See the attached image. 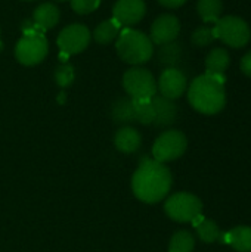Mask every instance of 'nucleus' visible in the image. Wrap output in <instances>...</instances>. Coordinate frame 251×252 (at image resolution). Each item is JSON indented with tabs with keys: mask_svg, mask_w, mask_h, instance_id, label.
Segmentation results:
<instances>
[{
	"mask_svg": "<svg viewBox=\"0 0 251 252\" xmlns=\"http://www.w3.org/2000/svg\"><path fill=\"white\" fill-rule=\"evenodd\" d=\"M172 188L170 170L149 157H142L138 170L132 177L135 196L146 204L160 202L167 196Z\"/></svg>",
	"mask_w": 251,
	"mask_h": 252,
	"instance_id": "obj_1",
	"label": "nucleus"
},
{
	"mask_svg": "<svg viewBox=\"0 0 251 252\" xmlns=\"http://www.w3.org/2000/svg\"><path fill=\"white\" fill-rule=\"evenodd\" d=\"M188 100L194 109L201 114L213 115L220 112L226 103L225 74L223 75H200L188 89Z\"/></svg>",
	"mask_w": 251,
	"mask_h": 252,
	"instance_id": "obj_2",
	"label": "nucleus"
},
{
	"mask_svg": "<svg viewBox=\"0 0 251 252\" xmlns=\"http://www.w3.org/2000/svg\"><path fill=\"white\" fill-rule=\"evenodd\" d=\"M115 49L118 56L130 65H142L154 55V44L151 38L142 31L133 28H126L118 34Z\"/></svg>",
	"mask_w": 251,
	"mask_h": 252,
	"instance_id": "obj_3",
	"label": "nucleus"
},
{
	"mask_svg": "<svg viewBox=\"0 0 251 252\" xmlns=\"http://www.w3.org/2000/svg\"><path fill=\"white\" fill-rule=\"evenodd\" d=\"M215 35L222 40L226 46L240 49L244 47L251 38V30L249 24L238 16H223L215 24Z\"/></svg>",
	"mask_w": 251,
	"mask_h": 252,
	"instance_id": "obj_4",
	"label": "nucleus"
},
{
	"mask_svg": "<svg viewBox=\"0 0 251 252\" xmlns=\"http://www.w3.org/2000/svg\"><path fill=\"white\" fill-rule=\"evenodd\" d=\"M166 214L178 223H192L203 213L201 201L186 192H179L167 198L164 204Z\"/></svg>",
	"mask_w": 251,
	"mask_h": 252,
	"instance_id": "obj_5",
	"label": "nucleus"
},
{
	"mask_svg": "<svg viewBox=\"0 0 251 252\" xmlns=\"http://www.w3.org/2000/svg\"><path fill=\"white\" fill-rule=\"evenodd\" d=\"M47 40L43 32L34 31L24 34L15 47V56L19 63L25 66H33L40 63L47 55Z\"/></svg>",
	"mask_w": 251,
	"mask_h": 252,
	"instance_id": "obj_6",
	"label": "nucleus"
},
{
	"mask_svg": "<svg viewBox=\"0 0 251 252\" xmlns=\"http://www.w3.org/2000/svg\"><path fill=\"white\" fill-rule=\"evenodd\" d=\"M123 87L130 99H152L157 93V81L154 75L141 66L126 71L123 75Z\"/></svg>",
	"mask_w": 251,
	"mask_h": 252,
	"instance_id": "obj_7",
	"label": "nucleus"
},
{
	"mask_svg": "<svg viewBox=\"0 0 251 252\" xmlns=\"http://www.w3.org/2000/svg\"><path fill=\"white\" fill-rule=\"evenodd\" d=\"M188 142L182 131L167 130L155 140L152 146V158L161 164L178 159L186 151Z\"/></svg>",
	"mask_w": 251,
	"mask_h": 252,
	"instance_id": "obj_8",
	"label": "nucleus"
},
{
	"mask_svg": "<svg viewBox=\"0 0 251 252\" xmlns=\"http://www.w3.org/2000/svg\"><path fill=\"white\" fill-rule=\"evenodd\" d=\"M56 43L61 53H65L68 56L77 55L89 46L90 31L81 24H71L59 32Z\"/></svg>",
	"mask_w": 251,
	"mask_h": 252,
	"instance_id": "obj_9",
	"label": "nucleus"
},
{
	"mask_svg": "<svg viewBox=\"0 0 251 252\" xmlns=\"http://www.w3.org/2000/svg\"><path fill=\"white\" fill-rule=\"evenodd\" d=\"M180 32V22L175 15L164 13L160 15L151 25V41L152 44L163 46L167 43H173Z\"/></svg>",
	"mask_w": 251,
	"mask_h": 252,
	"instance_id": "obj_10",
	"label": "nucleus"
},
{
	"mask_svg": "<svg viewBox=\"0 0 251 252\" xmlns=\"http://www.w3.org/2000/svg\"><path fill=\"white\" fill-rule=\"evenodd\" d=\"M157 89L160 90L161 96H164L170 100H175L185 93L186 77L176 66L175 68H166L160 75Z\"/></svg>",
	"mask_w": 251,
	"mask_h": 252,
	"instance_id": "obj_11",
	"label": "nucleus"
},
{
	"mask_svg": "<svg viewBox=\"0 0 251 252\" xmlns=\"http://www.w3.org/2000/svg\"><path fill=\"white\" fill-rule=\"evenodd\" d=\"M146 4L143 0H117L112 7V18L126 27H132L145 16Z\"/></svg>",
	"mask_w": 251,
	"mask_h": 252,
	"instance_id": "obj_12",
	"label": "nucleus"
},
{
	"mask_svg": "<svg viewBox=\"0 0 251 252\" xmlns=\"http://www.w3.org/2000/svg\"><path fill=\"white\" fill-rule=\"evenodd\" d=\"M152 105L155 109V120L152 124H155V127H169L175 123L178 115V108L173 103V100L155 94L152 97Z\"/></svg>",
	"mask_w": 251,
	"mask_h": 252,
	"instance_id": "obj_13",
	"label": "nucleus"
},
{
	"mask_svg": "<svg viewBox=\"0 0 251 252\" xmlns=\"http://www.w3.org/2000/svg\"><path fill=\"white\" fill-rule=\"evenodd\" d=\"M59 9L53 3H41L36 7L31 21L37 27L38 31L44 32L50 28H53L59 22Z\"/></svg>",
	"mask_w": 251,
	"mask_h": 252,
	"instance_id": "obj_14",
	"label": "nucleus"
},
{
	"mask_svg": "<svg viewBox=\"0 0 251 252\" xmlns=\"http://www.w3.org/2000/svg\"><path fill=\"white\" fill-rule=\"evenodd\" d=\"M142 143V137L139 134V131L130 126H124L121 127L114 137V145L115 148L123 152V154H133L141 148Z\"/></svg>",
	"mask_w": 251,
	"mask_h": 252,
	"instance_id": "obj_15",
	"label": "nucleus"
},
{
	"mask_svg": "<svg viewBox=\"0 0 251 252\" xmlns=\"http://www.w3.org/2000/svg\"><path fill=\"white\" fill-rule=\"evenodd\" d=\"M220 241L238 252H251V227L238 226L228 233L220 235Z\"/></svg>",
	"mask_w": 251,
	"mask_h": 252,
	"instance_id": "obj_16",
	"label": "nucleus"
},
{
	"mask_svg": "<svg viewBox=\"0 0 251 252\" xmlns=\"http://www.w3.org/2000/svg\"><path fill=\"white\" fill-rule=\"evenodd\" d=\"M231 62V56L226 49L216 47L206 58V69L209 75H223Z\"/></svg>",
	"mask_w": 251,
	"mask_h": 252,
	"instance_id": "obj_17",
	"label": "nucleus"
},
{
	"mask_svg": "<svg viewBox=\"0 0 251 252\" xmlns=\"http://www.w3.org/2000/svg\"><path fill=\"white\" fill-rule=\"evenodd\" d=\"M120 24L112 18V19H107L102 21L93 31V38L96 43L99 44H108L112 40H115L118 37L120 32Z\"/></svg>",
	"mask_w": 251,
	"mask_h": 252,
	"instance_id": "obj_18",
	"label": "nucleus"
},
{
	"mask_svg": "<svg viewBox=\"0 0 251 252\" xmlns=\"http://www.w3.org/2000/svg\"><path fill=\"white\" fill-rule=\"evenodd\" d=\"M111 117L118 124H127V123L135 121L132 99H129V97L117 99L111 106Z\"/></svg>",
	"mask_w": 251,
	"mask_h": 252,
	"instance_id": "obj_19",
	"label": "nucleus"
},
{
	"mask_svg": "<svg viewBox=\"0 0 251 252\" xmlns=\"http://www.w3.org/2000/svg\"><path fill=\"white\" fill-rule=\"evenodd\" d=\"M133 102V115L135 121L141 124H152L155 120V109L152 105V99H132Z\"/></svg>",
	"mask_w": 251,
	"mask_h": 252,
	"instance_id": "obj_20",
	"label": "nucleus"
},
{
	"mask_svg": "<svg viewBox=\"0 0 251 252\" xmlns=\"http://www.w3.org/2000/svg\"><path fill=\"white\" fill-rule=\"evenodd\" d=\"M223 9L222 0H198L197 10L204 22H217Z\"/></svg>",
	"mask_w": 251,
	"mask_h": 252,
	"instance_id": "obj_21",
	"label": "nucleus"
},
{
	"mask_svg": "<svg viewBox=\"0 0 251 252\" xmlns=\"http://www.w3.org/2000/svg\"><path fill=\"white\" fill-rule=\"evenodd\" d=\"M195 247V238L188 230H180L173 235L169 244V252H192Z\"/></svg>",
	"mask_w": 251,
	"mask_h": 252,
	"instance_id": "obj_22",
	"label": "nucleus"
},
{
	"mask_svg": "<svg viewBox=\"0 0 251 252\" xmlns=\"http://www.w3.org/2000/svg\"><path fill=\"white\" fill-rule=\"evenodd\" d=\"M197 229V233H198V238L206 242V244H213L216 241L220 239V229L219 226L212 221V220H207V219H203L197 226H194Z\"/></svg>",
	"mask_w": 251,
	"mask_h": 252,
	"instance_id": "obj_23",
	"label": "nucleus"
},
{
	"mask_svg": "<svg viewBox=\"0 0 251 252\" xmlns=\"http://www.w3.org/2000/svg\"><path fill=\"white\" fill-rule=\"evenodd\" d=\"M180 55H182L180 44H178V43H167V44L161 46V49L158 52V59L167 68H175V63L179 62Z\"/></svg>",
	"mask_w": 251,
	"mask_h": 252,
	"instance_id": "obj_24",
	"label": "nucleus"
},
{
	"mask_svg": "<svg viewBox=\"0 0 251 252\" xmlns=\"http://www.w3.org/2000/svg\"><path fill=\"white\" fill-rule=\"evenodd\" d=\"M75 78L74 66L70 63H62L55 69V81L59 87H68L72 84Z\"/></svg>",
	"mask_w": 251,
	"mask_h": 252,
	"instance_id": "obj_25",
	"label": "nucleus"
},
{
	"mask_svg": "<svg viewBox=\"0 0 251 252\" xmlns=\"http://www.w3.org/2000/svg\"><path fill=\"white\" fill-rule=\"evenodd\" d=\"M192 43L198 47H204V46H209L212 44L215 40H216V35H215V28L213 27H200L197 28L194 32H192V37H191Z\"/></svg>",
	"mask_w": 251,
	"mask_h": 252,
	"instance_id": "obj_26",
	"label": "nucleus"
},
{
	"mask_svg": "<svg viewBox=\"0 0 251 252\" xmlns=\"http://www.w3.org/2000/svg\"><path fill=\"white\" fill-rule=\"evenodd\" d=\"M70 3L72 10H75L78 15H87L99 7L101 0H70Z\"/></svg>",
	"mask_w": 251,
	"mask_h": 252,
	"instance_id": "obj_27",
	"label": "nucleus"
},
{
	"mask_svg": "<svg viewBox=\"0 0 251 252\" xmlns=\"http://www.w3.org/2000/svg\"><path fill=\"white\" fill-rule=\"evenodd\" d=\"M241 69L246 75L251 77V50L249 53H246L241 59Z\"/></svg>",
	"mask_w": 251,
	"mask_h": 252,
	"instance_id": "obj_28",
	"label": "nucleus"
},
{
	"mask_svg": "<svg viewBox=\"0 0 251 252\" xmlns=\"http://www.w3.org/2000/svg\"><path fill=\"white\" fill-rule=\"evenodd\" d=\"M21 30H22V32H24V34L38 31V30H37V27L34 25V22H33L31 19H25V21H22V24H21ZM40 32H41V31H40Z\"/></svg>",
	"mask_w": 251,
	"mask_h": 252,
	"instance_id": "obj_29",
	"label": "nucleus"
},
{
	"mask_svg": "<svg viewBox=\"0 0 251 252\" xmlns=\"http://www.w3.org/2000/svg\"><path fill=\"white\" fill-rule=\"evenodd\" d=\"M186 0H158L160 4H163L164 7H170V9H175V7H179L185 3Z\"/></svg>",
	"mask_w": 251,
	"mask_h": 252,
	"instance_id": "obj_30",
	"label": "nucleus"
},
{
	"mask_svg": "<svg viewBox=\"0 0 251 252\" xmlns=\"http://www.w3.org/2000/svg\"><path fill=\"white\" fill-rule=\"evenodd\" d=\"M53 1H61V3H64V1H68V0H53Z\"/></svg>",
	"mask_w": 251,
	"mask_h": 252,
	"instance_id": "obj_31",
	"label": "nucleus"
},
{
	"mask_svg": "<svg viewBox=\"0 0 251 252\" xmlns=\"http://www.w3.org/2000/svg\"><path fill=\"white\" fill-rule=\"evenodd\" d=\"M24 1H33V0H24Z\"/></svg>",
	"mask_w": 251,
	"mask_h": 252,
	"instance_id": "obj_32",
	"label": "nucleus"
}]
</instances>
